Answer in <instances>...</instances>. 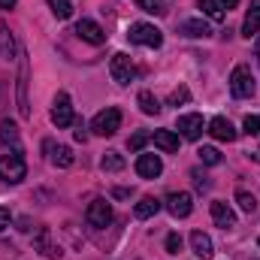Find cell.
<instances>
[{"label":"cell","instance_id":"obj_1","mask_svg":"<svg viewBox=\"0 0 260 260\" xmlns=\"http://www.w3.org/2000/svg\"><path fill=\"white\" fill-rule=\"evenodd\" d=\"M24 176H27V164H24L21 148H12L9 154H3V157H0V179H3V182L18 185Z\"/></svg>","mask_w":260,"mask_h":260},{"label":"cell","instance_id":"obj_2","mask_svg":"<svg viewBox=\"0 0 260 260\" xmlns=\"http://www.w3.org/2000/svg\"><path fill=\"white\" fill-rule=\"evenodd\" d=\"M127 40H130V43H136V46H148V49H160V46H164V34H160V27L145 24V21L130 24Z\"/></svg>","mask_w":260,"mask_h":260},{"label":"cell","instance_id":"obj_3","mask_svg":"<svg viewBox=\"0 0 260 260\" xmlns=\"http://www.w3.org/2000/svg\"><path fill=\"white\" fill-rule=\"evenodd\" d=\"M118 127H121V109H115V106H106L91 121V130L97 136H112V133H118Z\"/></svg>","mask_w":260,"mask_h":260},{"label":"cell","instance_id":"obj_4","mask_svg":"<svg viewBox=\"0 0 260 260\" xmlns=\"http://www.w3.org/2000/svg\"><path fill=\"white\" fill-rule=\"evenodd\" d=\"M230 91H233V97H239V100H245V97L254 94V76H251V70L245 64L233 67V73H230Z\"/></svg>","mask_w":260,"mask_h":260},{"label":"cell","instance_id":"obj_5","mask_svg":"<svg viewBox=\"0 0 260 260\" xmlns=\"http://www.w3.org/2000/svg\"><path fill=\"white\" fill-rule=\"evenodd\" d=\"M109 73H112V79H115L118 85H130L133 76H136V67L130 61V55L118 52V55H112V61H109Z\"/></svg>","mask_w":260,"mask_h":260},{"label":"cell","instance_id":"obj_6","mask_svg":"<svg viewBox=\"0 0 260 260\" xmlns=\"http://www.w3.org/2000/svg\"><path fill=\"white\" fill-rule=\"evenodd\" d=\"M167 212L173 215V218H188L191 212H194V200H191V194L188 191H173V194L167 197Z\"/></svg>","mask_w":260,"mask_h":260},{"label":"cell","instance_id":"obj_7","mask_svg":"<svg viewBox=\"0 0 260 260\" xmlns=\"http://www.w3.org/2000/svg\"><path fill=\"white\" fill-rule=\"evenodd\" d=\"M52 121H55V127H70L73 121H76V115H73V103H70V94H58L55 97V106H52Z\"/></svg>","mask_w":260,"mask_h":260},{"label":"cell","instance_id":"obj_8","mask_svg":"<svg viewBox=\"0 0 260 260\" xmlns=\"http://www.w3.org/2000/svg\"><path fill=\"white\" fill-rule=\"evenodd\" d=\"M85 218H88V224H91V227H106V224L112 221V206H109V200L97 197V200L88 206Z\"/></svg>","mask_w":260,"mask_h":260},{"label":"cell","instance_id":"obj_9","mask_svg":"<svg viewBox=\"0 0 260 260\" xmlns=\"http://www.w3.org/2000/svg\"><path fill=\"white\" fill-rule=\"evenodd\" d=\"M76 34H79L85 43H91V46H103V43H106L103 27H100L97 21H91V18H82V21L76 24Z\"/></svg>","mask_w":260,"mask_h":260},{"label":"cell","instance_id":"obj_10","mask_svg":"<svg viewBox=\"0 0 260 260\" xmlns=\"http://www.w3.org/2000/svg\"><path fill=\"white\" fill-rule=\"evenodd\" d=\"M136 173H139L142 179H157V176L164 173V164H160L157 154H139V157H136Z\"/></svg>","mask_w":260,"mask_h":260},{"label":"cell","instance_id":"obj_11","mask_svg":"<svg viewBox=\"0 0 260 260\" xmlns=\"http://www.w3.org/2000/svg\"><path fill=\"white\" fill-rule=\"evenodd\" d=\"M212 218H215V224L221 227V230H230V227H236V215H233V209L224 203V200H212Z\"/></svg>","mask_w":260,"mask_h":260},{"label":"cell","instance_id":"obj_12","mask_svg":"<svg viewBox=\"0 0 260 260\" xmlns=\"http://www.w3.org/2000/svg\"><path fill=\"white\" fill-rule=\"evenodd\" d=\"M209 133H212L218 142H233V139L239 136V133H236V127H233L224 115H215V118L209 121Z\"/></svg>","mask_w":260,"mask_h":260},{"label":"cell","instance_id":"obj_13","mask_svg":"<svg viewBox=\"0 0 260 260\" xmlns=\"http://www.w3.org/2000/svg\"><path fill=\"white\" fill-rule=\"evenodd\" d=\"M179 133L185 136V139H200L203 136V115H197V112H191V115H179Z\"/></svg>","mask_w":260,"mask_h":260},{"label":"cell","instance_id":"obj_14","mask_svg":"<svg viewBox=\"0 0 260 260\" xmlns=\"http://www.w3.org/2000/svg\"><path fill=\"white\" fill-rule=\"evenodd\" d=\"M179 34L182 37H191V40H206V37H212V27L203 18H188V21L179 24Z\"/></svg>","mask_w":260,"mask_h":260},{"label":"cell","instance_id":"obj_15","mask_svg":"<svg viewBox=\"0 0 260 260\" xmlns=\"http://www.w3.org/2000/svg\"><path fill=\"white\" fill-rule=\"evenodd\" d=\"M27 55L21 52V70H18V109H21V115L27 118L30 115V106H27Z\"/></svg>","mask_w":260,"mask_h":260},{"label":"cell","instance_id":"obj_16","mask_svg":"<svg viewBox=\"0 0 260 260\" xmlns=\"http://www.w3.org/2000/svg\"><path fill=\"white\" fill-rule=\"evenodd\" d=\"M191 248H194V254L200 260H209L215 254V245H212V239H209L203 230H194V233H191Z\"/></svg>","mask_w":260,"mask_h":260},{"label":"cell","instance_id":"obj_17","mask_svg":"<svg viewBox=\"0 0 260 260\" xmlns=\"http://www.w3.org/2000/svg\"><path fill=\"white\" fill-rule=\"evenodd\" d=\"M260 34V0H251V9H248V15H245V21H242V37H257Z\"/></svg>","mask_w":260,"mask_h":260},{"label":"cell","instance_id":"obj_18","mask_svg":"<svg viewBox=\"0 0 260 260\" xmlns=\"http://www.w3.org/2000/svg\"><path fill=\"white\" fill-rule=\"evenodd\" d=\"M160 206H164L160 200H154V197H142V200H139V203L133 206V215H136L139 221H145V218L157 215V212H160Z\"/></svg>","mask_w":260,"mask_h":260},{"label":"cell","instance_id":"obj_19","mask_svg":"<svg viewBox=\"0 0 260 260\" xmlns=\"http://www.w3.org/2000/svg\"><path fill=\"white\" fill-rule=\"evenodd\" d=\"M154 145L160 148V151H179V136L173 133V130H154Z\"/></svg>","mask_w":260,"mask_h":260},{"label":"cell","instance_id":"obj_20","mask_svg":"<svg viewBox=\"0 0 260 260\" xmlns=\"http://www.w3.org/2000/svg\"><path fill=\"white\" fill-rule=\"evenodd\" d=\"M0 58L3 61H12L15 58V37H12V30L6 24L0 27Z\"/></svg>","mask_w":260,"mask_h":260},{"label":"cell","instance_id":"obj_21","mask_svg":"<svg viewBox=\"0 0 260 260\" xmlns=\"http://www.w3.org/2000/svg\"><path fill=\"white\" fill-rule=\"evenodd\" d=\"M46 148L52 151V164L55 167H70L73 164V151L67 145H55V142H46Z\"/></svg>","mask_w":260,"mask_h":260},{"label":"cell","instance_id":"obj_22","mask_svg":"<svg viewBox=\"0 0 260 260\" xmlns=\"http://www.w3.org/2000/svg\"><path fill=\"white\" fill-rule=\"evenodd\" d=\"M136 103H139V109L145 112V115H157L164 106L157 103V97L151 94V91H139V97H136Z\"/></svg>","mask_w":260,"mask_h":260},{"label":"cell","instance_id":"obj_23","mask_svg":"<svg viewBox=\"0 0 260 260\" xmlns=\"http://www.w3.org/2000/svg\"><path fill=\"white\" fill-rule=\"evenodd\" d=\"M0 142H6V145H12V148H18V127H15V121H0Z\"/></svg>","mask_w":260,"mask_h":260},{"label":"cell","instance_id":"obj_24","mask_svg":"<svg viewBox=\"0 0 260 260\" xmlns=\"http://www.w3.org/2000/svg\"><path fill=\"white\" fill-rule=\"evenodd\" d=\"M197 6L203 9L206 18H212V21H224V9H221L218 0H197Z\"/></svg>","mask_w":260,"mask_h":260},{"label":"cell","instance_id":"obj_25","mask_svg":"<svg viewBox=\"0 0 260 260\" xmlns=\"http://www.w3.org/2000/svg\"><path fill=\"white\" fill-rule=\"evenodd\" d=\"M100 167H103L106 173H121V170H124V157H121L118 151H106L103 160H100Z\"/></svg>","mask_w":260,"mask_h":260},{"label":"cell","instance_id":"obj_26","mask_svg":"<svg viewBox=\"0 0 260 260\" xmlns=\"http://www.w3.org/2000/svg\"><path fill=\"white\" fill-rule=\"evenodd\" d=\"M197 154H200V160H203L206 167H218V164H221V151H218V148H212V145H203Z\"/></svg>","mask_w":260,"mask_h":260},{"label":"cell","instance_id":"obj_27","mask_svg":"<svg viewBox=\"0 0 260 260\" xmlns=\"http://www.w3.org/2000/svg\"><path fill=\"white\" fill-rule=\"evenodd\" d=\"M49 9H52L55 18H61V21L73 15V3H70V0H49Z\"/></svg>","mask_w":260,"mask_h":260},{"label":"cell","instance_id":"obj_28","mask_svg":"<svg viewBox=\"0 0 260 260\" xmlns=\"http://www.w3.org/2000/svg\"><path fill=\"white\" fill-rule=\"evenodd\" d=\"M136 6L142 12H151V15H164L167 12V0H136Z\"/></svg>","mask_w":260,"mask_h":260},{"label":"cell","instance_id":"obj_29","mask_svg":"<svg viewBox=\"0 0 260 260\" xmlns=\"http://www.w3.org/2000/svg\"><path fill=\"white\" fill-rule=\"evenodd\" d=\"M236 203H239V209H242V212H248V215H251V212H257V200L248 194V191H236Z\"/></svg>","mask_w":260,"mask_h":260},{"label":"cell","instance_id":"obj_30","mask_svg":"<svg viewBox=\"0 0 260 260\" xmlns=\"http://www.w3.org/2000/svg\"><path fill=\"white\" fill-rule=\"evenodd\" d=\"M37 245H40V248H43V254H49V257H58V254H61L55 245H49V230H40V236H37Z\"/></svg>","mask_w":260,"mask_h":260},{"label":"cell","instance_id":"obj_31","mask_svg":"<svg viewBox=\"0 0 260 260\" xmlns=\"http://www.w3.org/2000/svg\"><path fill=\"white\" fill-rule=\"evenodd\" d=\"M191 100V91L182 85V88H176L173 94H170V106H182V103H188Z\"/></svg>","mask_w":260,"mask_h":260},{"label":"cell","instance_id":"obj_32","mask_svg":"<svg viewBox=\"0 0 260 260\" xmlns=\"http://www.w3.org/2000/svg\"><path fill=\"white\" fill-rule=\"evenodd\" d=\"M148 139H151V133H145V130H139V133H133V136H130V151H139V148H142V145H145V142H148Z\"/></svg>","mask_w":260,"mask_h":260},{"label":"cell","instance_id":"obj_33","mask_svg":"<svg viewBox=\"0 0 260 260\" xmlns=\"http://www.w3.org/2000/svg\"><path fill=\"white\" fill-rule=\"evenodd\" d=\"M191 176H194V185H197V191H209V188H212V182H209V176H206L203 170H194Z\"/></svg>","mask_w":260,"mask_h":260},{"label":"cell","instance_id":"obj_34","mask_svg":"<svg viewBox=\"0 0 260 260\" xmlns=\"http://www.w3.org/2000/svg\"><path fill=\"white\" fill-rule=\"evenodd\" d=\"M242 127H245V133H248V136H260V115H248Z\"/></svg>","mask_w":260,"mask_h":260},{"label":"cell","instance_id":"obj_35","mask_svg":"<svg viewBox=\"0 0 260 260\" xmlns=\"http://www.w3.org/2000/svg\"><path fill=\"white\" fill-rule=\"evenodd\" d=\"M167 251H170V254H179V251H182V236H179V233H170V236H167Z\"/></svg>","mask_w":260,"mask_h":260},{"label":"cell","instance_id":"obj_36","mask_svg":"<svg viewBox=\"0 0 260 260\" xmlns=\"http://www.w3.org/2000/svg\"><path fill=\"white\" fill-rule=\"evenodd\" d=\"M9 221H12V215H9V209L6 206H0V233L9 227Z\"/></svg>","mask_w":260,"mask_h":260},{"label":"cell","instance_id":"obj_37","mask_svg":"<svg viewBox=\"0 0 260 260\" xmlns=\"http://www.w3.org/2000/svg\"><path fill=\"white\" fill-rule=\"evenodd\" d=\"M218 3H221V9H227V12H230V9H236V6H239V0H218Z\"/></svg>","mask_w":260,"mask_h":260},{"label":"cell","instance_id":"obj_38","mask_svg":"<svg viewBox=\"0 0 260 260\" xmlns=\"http://www.w3.org/2000/svg\"><path fill=\"white\" fill-rule=\"evenodd\" d=\"M18 0H0V9H15Z\"/></svg>","mask_w":260,"mask_h":260},{"label":"cell","instance_id":"obj_39","mask_svg":"<svg viewBox=\"0 0 260 260\" xmlns=\"http://www.w3.org/2000/svg\"><path fill=\"white\" fill-rule=\"evenodd\" d=\"M85 139H88V133H85L82 124H79V130H76V142H85Z\"/></svg>","mask_w":260,"mask_h":260},{"label":"cell","instance_id":"obj_40","mask_svg":"<svg viewBox=\"0 0 260 260\" xmlns=\"http://www.w3.org/2000/svg\"><path fill=\"white\" fill-rule=\"evenodd\" d=\"M257 61H260V34H257Z\"/></svg>","mask_w":260,"mask_h":260},{"label":"cell","instance_id":"obj_41","mask_svg":"<svg viewBox=\"0 0 260 260\" xmlns=\"http://www.w3.org/2000/svg\"><path fill=\"white\" fill-rule=\"evenodd\" d=\"M257 245H260V239H257Z\"/></svg>","mask_w":260,"mask_h":260}]
</instances>
